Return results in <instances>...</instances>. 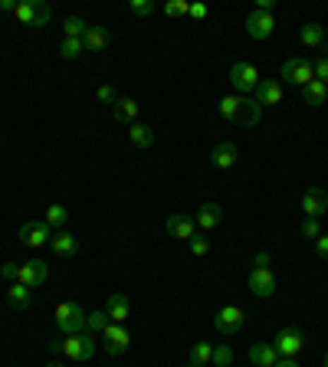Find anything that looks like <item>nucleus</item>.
<instances>
[{
    "instance_id": "15",
    "label": "nucleus",
    "mask_w": 328,
    "mask_h": 367,
    "mask_svg": "<svg viewBox=\"0 0 328 367\" xmlns=\"http://www.w3.org/2000/svg\"><path fill=\"white\" fill-rule=\"evenodd\" d=\"M49 249L59 256V259H75L79 256V243H75V236L69 230H56L53 240H49Z\"/></svg>"
},
{
    "instance_id": "40",
    "label": "nucleus",
    "mask_w": 328,
    "mask_h": 367,
    "mask_svg": "<svg viewBox=\"0 0 328 367\" xmlns=\"http://www.w3.org/2000/svg\"><path fill=\"white\" fill-rule=\"evenodd\" d=\"M0 279H4V282H20V263H4L0 266Z\"/></svg>"
},
{
    "instance_id": "7",
    "label": "nucleus",
    "mask_w": 328,
    "mask_h": 367,
    "mask_svg": "<svg viewBox=\"0 0 328 367\" xmlns=\"http://www.w3.org/2000/svg\"><path fill=\"white\" fill-rule=\"evenodd\" d=\"M102 348H105V354L109 358H119V354H125V351L131 348V335H128V328L125 325H109V328L102 331Z\"/></svg>"
},
{
    "instance_id": "32",
    "label": "nucleus",
    "mask_w": 328,
    "mask_h": 367,
    "mask_svg": "<svg viewBox=\"0 0 328 367\" xmlns=\"http://www.w3.org/2000/svg\"><path fill=\"white\" fill-rule=\"evenodd\" d=\"M33 10H37L33 13V30H43L53 20V7H49L47 0H33Z\"/></svg>"
},
{
    "instance_id": "16",
    "label": "nucleus",
    "mask_w": 328,
    "mask_h": 367,
    "mask_svg": "<svg viewBox=\"0 0 328 367\" xmlns=\"http://www.w3.org/2000/svg\"><path fill=\"white\" fill-rule=\"evenodd\" d=\"M105 315L115 321V325H125V321L131 318V301L125 292H112L109 295V301H105Z\"/></svg>"
},
{
    "instance_id": "43",
    "label": "nucleus",
    "mask_w": 328,
    "mask_h": 367,
    "mask_svg": "<svg viewBox=\"0 0 328 367\" xmlns=\"http://www.w3.org/2000/svg\"><path fill=\"white\" fill-rule=\"evenodd\" d=\"M207 13H210V10H207V4H190V13H188V17H194V20H207Z\"/></svg>"
},
{
    "instance_id": "1",
    "label": "nucleus",
    "mask_w": 328,
    "mask_h": 367,
    "mask_svg": "<svg viewBox=\"0 0 328 367\" xmlns=\"http://www.w3.org/2000/svg\"><path fill=\"white\" fill-rule=\"evenodd\" d=\"M85 315L89 311L79 305V301H59L56 305V325L63 335H79L85 331Z\"/></svg>"
},
{
    "instance_id": "21",
    "label": "nucleus",
    "mask_w": 328,
    "mask_h": 367,
    "mask_svg": "<svg viewBox=\"0 0 328 367\" xmlns=\"http://www.w3.org/2000/svg\"><path fill=\"white\" fill-rule=\"evenodd\" d=\"M7 305H10L13 311H30L33 299H30V289H27V285H20V282L7 285Z\"/></svg>"
},
{
    "instance_id": "51",
    "label": "nucleus",
    "mask_w": 328,
    "mask_h": 367,
    "mask_svg": "<svg viewBox=\"0 0 328 367\" xmlns=\"http://www.w3.org/2000/svg\"><path fill=\"white\" fill-rule=\"evenodd\" d=\"M325 367H328V351H325Z\"/></svg>"
},
{
    "instance_id": "45",
    "label": "nucleus",
    "mask_w": 328,
    "mask_h": 367,
    "mask_svg": "<svg viewBox=\"0 0 328 367\" xmlns=\"http://www.w3.org/2000/svg\"><path fill=\"white\" fill-rule=\"evenodd\" d=\"M315 253H319L322 259H328V233H322L319 240H315Z\"/></svg>"
},
{
    "instance_id": "35",
    "label": "nucleus",
    "mask_w": 328,
    "mask_h": 367,
    "mask_svg": "<svg viewBox=\"0 0 328 367\" xmlns=\"http://www.w3.org/2000/svg\"><path fill=\"white\" fill-rule=\"evenodd\" d=\"M188 13H190V4H188V0H168V4H164V17H171V20L188 17Z\"/></svg>"
},
{
    "instance_id": "29",
    "label": "nucleus",
    "mask_w": 328,
    "mask_h": 367,
    "mask_svg": "<svg viewBox=\"0 0 328 367\" xmlns=\"http://www.w3.org/2000/svg\"><path fill=\"white\" fill-rule=\"evenodd\" d=\"M59 27H63V37L66 39H83L85 30H89V23H85L83 17H66Z\"/></svg>"
},
{
    "instance_id": "50",
    "label": "nucleus",
    "mask_w": 328,
    "mask_h": 367,
    "mask_svg": "<svg viewBox=\"0 0 328 367\" xmlns=\"http://www.w3.org/2000/svg\"><path fill=\"white\" fill-rule=\"evenodd\" d=\"M325 43H328V27H325Z\"/></svg>"
},
{
    "instance_id": "31",
    "label": "nucleus",
    "mask_w": 328,
    "mask_h": 367,
    "mask_svg": "<svg viewBox=\"0 0 328 367\" xmlns=\"http://www.w3.org/2000/svg\"><path fill=\"white\" fill-rule=\"evenodd\" d=\"M43 220H47L53 230H63L66 220H69V210H66L63 204H49V207H47V217H43Z\"/></svg>"
},
{
    "instance_id": "23",
    "label": "nucleus",
    "mask_w": 328,
    "mask_h": 367,
    "mask_svg": "<svg viewBox=\"0 0 328 367\" xmlns=\"http://www.w3.org/2000/svg\"><path fill=\"white\" fill-rule=\"evenodd\" d=\"M138 108L141 105L135 102V99H119V102L112 105V118L115 122H122V125H131L135 118H138Z\"/></svg>"
},
{
    "instance_id": "19",
    "label": "nucleus",
    "mask_w": 328,
    "mask_h": 367,
    "mask_svg": "<svg viewBox=\"0 0 328 367\" xmlns=\"http://www.w3.org/2000/svg\"><path fill=\"white\" fill-rule=\"evenodd\" d=\"M253 99L260 102V108H266V105H279L282 102V85L276 82V79H262V82L256 85Z\"/></svg>"
},
{
    "instance_id": "47",
    "label": "nucleus",
    "mask_w": 328,
    "mask_h": 367,
    "mask_svg": "<svg viewBox=\"0 0 328 367\" xmlns=\"http://www.w3.org/2000/svg\"><path fill=\"white\" fill-rule=\"evenodd\" d=\"M49 351H53V354H63V341L53 338V341H49Z\"/></svg>"
},
{
    "instance_id": "42",
    "label": "nucleus",
    "mask_w": 328,
    "mask_h": 367,
    "mask_svg": "<svg viewBox=\"0 0 328 367\" xmlns=\"http://www.w3.org/2000/svg\"><path fill=\"white\" fill-rule=\"evenodd\" d=\"M312 69H315V79L328 85V56H322L319 63H312Z\"/></svg>"
},
{
    "instance_id": "34",
    "label": "nucleus",
    "mask_w": 328,
    "mask_h": 367,
    "mask_svg": "<svg viewBox=\"0 0 328 367\" xmlns=\"http://www.w3.org/2000/svg\"><path fill=\"white\" fill-rule=\"evenodd\" d=\"M33 13H37V10H33V0H20L17 10H13V17H17L23 27H33Z\"/></svg>"
},
{
    "instance_id": "28",
    "label": "nucleus",
    "mask_w": 328,
    "mask_h": 367,
    "mask_svg": "<svg viewBox=\"0 0 328 367\" xmlns=\"http://www.w3.org/2000/svg\"><path fill=\"white\" fill-rule=\"evenodd\" d=\"M210 358H214V344H210V341H194V348H190V364L207 367Z\"/></svg>"
},
{
    "instance_id": "27",
    "label": "nucleus",
    "mask_w": 328,
    "mask_h": 367,
    "mask_svg": "<svg viewBox=\"0 0 328 367\" xmlns=\"http://www.w3.org/2000/svg\"><path fill=\"white\" fill-rule=\"evenodd\" d=\"M322 39H325V27L322 23H305L302 27V46L305 49H319Z\"/></svg>"
},
{
    "instance_id": "11",
    "label": "nucleus",
    "mask_w": 328,
    "mask_h": 367,
    "mask_svg": "<svg viewBox=\"0 0 328 367\" xmlns=\"http://www.w3.org/2000/svg\"><path fill=\"white\" fill-rule=\"evenodd\" d=\"M325 210H328V194L322 187H309L302 194V213L309 220H319Z\"/></svg>"
},
{
    "instance_id": "12",
    "label": "nucleus",
    "mask_w": 328,
    "mask_h": 367,
    "mask_svg": "<svg viewBox=\"0 0 328 367\" xmlns=\"http://www.w3.org/2000/svg\"><path fill=\"white\" fill-rule=\"evenodd\" d=\"M250 292L256 299H269L276 292V275H272V269H250Z\"/></svg>"
},
{
    "instance_id": "26",
    "label": "nucleus",
    "mask_w": 328,
    "mask_h": 367,
    "mask_svg": "<svg viewBox=\"0 0 328 367\" xmlns=\"http://www.w3.org/2000/svg\"><path fill=\"white\" fill-rule=\"evenodd\" d=\"M128 138L135 148H151V144H154V132H151L148 125H138V122L128 125Z\"/></svg>"
},
{
    "instance_id": "10",
    "label": "nucleus",
    "mask_w": 328,
    "mask_h": 367,
    "mask_svg": "<svg viewBox=\"0 0 328 367\" xmlns=\"http://www.w3.org/2000/svg\"><path fill=\"white\" fill-rule=\"evenodd\" d=\"M164 230H168V236H174V240H194L197 236V223L194 217H188V213H171L168 220H164Z\"/></svg>"
},
{
    "instance_id": "2",
    "label": "nucleus",
    "mask_w": 328,
    "mask_h": 367,
    "mask_svg": "<svg viewBox=\"0 0 328 367\" xmlns=\"http://www.w3.org/2000/svg\"><path fill=\"white\" fill-rule=\"evenodd\" d=\"M230 82H233L236 95H253L256 85L262 82V75H260V69H256L253 63L240 59V63H233V66H230Z\"/></svg>"
},
{
    "instance_id": "33",
    "label": "nucleus",
    "mask_w": 328,
    "mask_h": 367,
    "mask_svg": "<svg viewBox=\"0 0 328 367\" xmlns=\"http://www.w3.org/2000/svg\"><path fill=\"white\" fill-rule=\"evenodd\" d=\"M210 364L214 367H233V351H230V344H217Z\"/></svg>"
},
{
    "instance_id": "5",
    "label": "nucleus",
    "mask_w": 328,
    "mask_h": 367,
    "mask_svg": "<svg viewBox=\"0 0 328 367\" xmlns=\"http://www.w3.org/2000/svg\"><path fill=\"white\" fill-rule=\"evenodd\" d=\"M63 354L69 361H89L95 354V341L89 331H79V335H66L63 338Z\"/></svg>"
},
{
    "instance_id": "18",
    "label": "nucleus",
    "mask_w": 328,
    "mask_h": 367,
    "mask_svg": "<svg viewBox=\"0 0 328 367\" xmlns=\"http://www.w3.org/2000/svg\"><path fill=\"white\" fill-rule=\"evenodd\" d=\"M220 220H224V210L217 207V204H204V207L197 210L194 223H197V230H200V233H214L217 226H220Z\"/></svg>"
},
{
    "instance_id": "25",
    "label": "nucleus",
    "mask_w": 328,
    "mask_h": 367,
    "mask_svg": "<svg viewBox=\"0 0 328 367\" xmlns=\"http://www.w3.org/2000/svg\"><path fill=\"white\" fill-rule=\"evenodd\" d=\"M83 46H85V53H102L109 46V33L102 27H89L83 37Z\"/></svg>"
},
{
    "instance_id": "48",
    "label": "nucleus",
    "mask_w": 328,
    "mask_h": 367,
    "mask_svg": "<svg viewBox=\"0 0 328 367\" xmlns=\"http://www.w3.org/2000/svg\"><path fill=\"white\" fill-rule=\"evenodd\" d=\"M276 367H299V361H296V358H279V364H276Z\"/></svg>"
},
{
    "instance_id": "49",
    "label": "nucleus",
    "mask_w": 328,
    "mask_h": 367,
    "mask_svg": "<svg viewBox=\"0 0 328 367\" xmlns=\"http://www.w3.org/2000/svg\"><path fill=\"white\" fill-rule=\"evenodd\" d=\"M47 367H63V364H59V361H53V364H47Z\"/></svg>"
},
{
    "instance_id": "44",
    "label": "nucleus",
    "mask_w": 328,
    "mask_h": 367,
    "mask_svg": "<svg viewBox=\"0 0 328 367\" xmlns=\"http://www.w3.org/2000/svg\"><path fill=\"white\" fill-rule=\"evenodd\" d=\"M269 263H272L269 253H256L253 256V269H269Z\"/></svg>"
},
{
    "instance_id": "52",
    "label": "nucleus",
    "mask_w": 328,
    "mask_h": 367,
    "mask_svg": "<svg viewBox=\"0 0 328 367\" xmlns=\"http://www.w3.org/2000/svg\"><path fill=\"white\" fill-rule=\"evenodd\" d=\"M188 367H194V364H188Z\"/></svg>"
},
{
    "instance_id": "38",
    "label": "nucleus",
    "mask_w": 328,
    "mask_h": 367,
    "mask_svg": "<svg viewBox=\"0 0 328 367\" xmlns=\"http://www.w3.org/2000/svg\"><path fill=\"white\" fill-rule=\"evenodd\" d=\"M299 233L305 236V240H312V243H315V240L322 236V223H319V220H309V217H305V220H302V226H299Z\"/></svg>"
},
{
    "instance_id": "13",
    "label": "nucleus",
    "mask_w": 328,
    "mask_h": 367,
    "mask_svg": "<svg viewBox=\"0 0 328 367\" xmlns=\"http://www.w3.org/2000/svg\"><path fill=\"white\" fill-rule=\"evenodd\" d=\"M47 282V263L43 259H30V263H20V285L27 289H37V285Z\"/></svg>"
},
{
    "instance_id": "39",
    "label": "nucleus",
    "mask_w": 328,
    "mask_h": 367,
    "mask_svg": "<svg viewBox=\"0 0 328 367\" xmlns=\"http://www.w3.org/2000/svg\"><path fill=\"white\" fill-rule=\"evenodd\" d=\"M190 253H194L197 259H204V256L210 253V240H207V236H200V233H197L194 240H190Z\"/></svg>"
},
{
    "instance_id": "8",
    "label": "nucleus",
    "mask_w": 328,
    "mask_h": 367,
    "mask_svg": "<svg viewBox=\"0 0 328 367\" xmlns=\"http://www.w3.org/2000/svg\"><path fill=\"white\" fill-rule=\"evenodd\" d=\"M272 344L279 351V358H299V351L305 348V335L299 328H282Z\"/></svg>"
},
{
    "instance_id": "4",
    "label": "nucleus",
    "mask_w": 328,
    "mask_h": 367,
    "mask_svg": "<svg viewBox=\"0 0 328 367\" xmlns=\"http://www.w3.org/2000/svg\"><path fill=\"white\" fill-rule=\"evenodd\" d=\"M53 233H56V230H53L47 220H27V223L20 226V243L30 246V249H40V246H49Z\"/></svg>"
},
{
    "instance_id": "36",
    "label": "nucleus",
    "mask_w": 328,
    "mask_h": 367,
    "mask_svg": "<svg viewBox=\"0 0 328 367\" xmlns=\"http://www.w3.org/2000/svg\"><path fill=\"white\" fill-rule=\"evenodd\" d=\"M59 53H63V59H79L85 53V46H83V39H63Z\"/></svg>"
},
{
    "instance_id": "22",
    "label": "nucleus",
    "mask_w": 328,
    "mask_h": 367,
    "mask_svg": "<svg viewBox=\"0 0 328 367\" xmlns=\"http://www.w3.org/2000/svg\"><path fill=\"white\" fill-rule=\"evenodd\" d=\"M302 102L305 105H312V108H319V105H325L328 102V85L325 82H319V79H312L305 89H302Z\"/></svg>"
},
{
    "instance_id": "14",
    "label": "nucleus",
    "mask_w": 328,
    "mask_h": 367,
    "mask_svg": "<svg viewBox=\"0 0 328 367\" xmlns=\"http://www.w3.org/2000/svg\"><path fill=\"white\" fill-rule=\"evenodd\" d=\"M236 161H240V148H236L233 142H220L210 151V164H214L217 170H230Z\"/></svg>"
},
{
    "instance_id": "9",
    "label": "nucleus",
    "mask_w": 328,
    "mask_h": 367,
    "mask_svg": "<svg viewBox=\"0 0 328 367\" xmlns=\"http://www.w3.org/2000/svg\"><path fill=\"white\" fill-rule=\"evenodd\" d=\"M272 30H276V20H272V13H262V10L246 13V33H250L253 39H269Z\"/></svg>"
},
{
    "instance_id": "46",
    "label": "nucleus",
    "mask_w": 328,
    "mask_h": 367,
    "mask_svg": "<svg viewBox=\"0 0 328 367\" xmlns=\"http://www.w3.org/2000/svg\"><path fill=\"white\" fill-rule=\"evenodd\" d=\"M17 10V0H0V13H13Z\"/></svg>"
},
{
    "instance_id": "30",
    "label": "nucleus",
    "mask_w": 328,
    "mask_h": 367,
    "mask_svg": "<svg viewBox=\"0 0 328 367\" xmlns=\"http://www.w3.org/2000/svg\"><path fill=\"white\" fill-rule=\"evenodd\" d=\"M109 325H112V318L105 315V309L102 311H89V315H85V331H89V335H102Z\"/></svg>"
},
{
    "instance_id": "17",
    "label": "nucleus",
    "mask_w": 328,
    "mask_h": 367,
    "mask_svg": "<svg viewBox=\"0 0 328 367\" xmlns=\"http://www.w3.org/2000/svg\"><path fill=\"white\" fill-rule=\"evenodd\" d=\"M250 361L256 367H276L279 364V351H276L272 341H256L253 348H250Z\"/></svg>"
},
{
    "instance_id": "3",
    "label": "nucleus",
    "mask_w": 328,
    "mask_h": 367,
    "mask_svg": "<svg viewBox=\"0 0 328 367\" xmlns=\"http://www.w3.org/2000/svg\"><path fill=\"white\" fill-rule=\"evenodd\" d=\"M243 321H246V311L240 305H224V309L214 315V328L224 335V338H233L243 331Z\"/></svg>"
},
{
    "instance_id": "6",
    "label": "nucleus",
    "mask_w": 328,
    "mask_h": 367,
    "mask_svg": "<svg viewBox=\"0 0 328 367\" xmlns=\"http://www.w3.org/2000/svg\"><path fill=\"white\" fill-rule=\"evenodd\" d=\"M282 79L292 85H299V89H305V85L315 79V69H312V63L305 56H292L282 63Z\"/></svg>"
},
{
    "instance_id": "24",
    "label": "nucleus",
    "mask_w": 328,
    "mask_h": 367,
    "mask_svg": "<svg viewBox=\"0 0 328 367\" xmlns=\"http://www.w3.org/2000/svg\"><path fill=\"white\" fill-rule=\"evenodd\" d=\"M240 105H243V95H224L220 102H217V112H220V118H226L230 125H236V118H240Z\"/></svg>"
},
{
    "instance_id": "41",
    "label": "nucleus",
    "mask_w": 328,
    "mask_h": 367,
    "mask_svg": "<svg viewBox=\"0 0 328 367\" xmlns=\"http://www.w3.org/2000/svg\"><path fill=\"white\" fill-rule=\"evenodd\" d=\"M95 99L105 102V105H115V102H119V92H115L112 85H99V89H95Z\"/></svg>"
},
{
    "instance_id": "20",
    "label": "nucleus",
    "mask_w": 328,
    "mask_h": 367,
    "mask_svg": "<svg viewBox=\"0 0 328 367\" xmlns=\"http://www.w3.org/2000/svg\"><path fill=\"white\" fill-rule=\"evenodd\" d=\"M260 118H262L260 102H256L253 95H243V105H240V118H236V125H240V128H256Z\"/></svg>"
},
{
    "instance_id": "37",
    "label": "nucleus",
    "mask_w": 328,
    "mask_h": 367,
    "mask_svg": "<svg viewBox=\"0 0 328 367\" xmlns=\"http://www.w3.org/2000/svg\"><path fill=\"white\" fill-rule=\"evenodd\" d=\"M128 10L135 13V17H151V13L158 10V4H154V0H131Z\"/></svg>"
}]
</instances>
